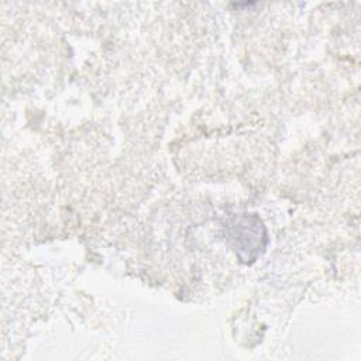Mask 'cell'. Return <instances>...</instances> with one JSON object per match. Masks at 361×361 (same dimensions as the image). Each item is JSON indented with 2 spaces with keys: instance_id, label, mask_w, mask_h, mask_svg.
I'll list each match as a JSON object with an SVG mask.
<instances>
[{
  "instance_id": "obj_1",
  "label": "cell",
  "mask_w": 361,
  "mask_h": 361,
  "mask_svg": "<svg viewBox=\"0 0 361 361\" xmlns=\"http://www.w3.org/2000/svg\"><path fill=\"white\" fill-rule=\"evenodd\" d=\"M227 238L243 262H252L267 245V230L257 214L243 213L226 223Z\"/></svg>"
}]
</instances>
